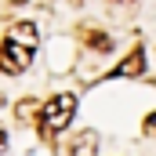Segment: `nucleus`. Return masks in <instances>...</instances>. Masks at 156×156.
Here are the masks:
<instances>
[{
	"instance_id": "nucleus-7",
	"label": "nucleus",
	"mask_w": 156,
	"mask_h": 156,
	"mask_svg": "<svg viewBox=\"0 0 156 156\" xmlns=\"http://www.w3.org/2000/svg\"><path fill=\"white\" fill-rule=\"evenodd\" d=\"M145 131H149V134L156 131V113H149V116H145Z\"/></svg>"
},
{
	"instance_id": "nucleus-1",
	"label": "nucleus",
	"mask_w": 156,
	"mask_h": 156,
	"mask_svg": "<svg viewBox=\"0 0 156 156\" xmlns=\"http://www.w3.org/2000/svg\"><path fill=\"white\" fill-rule=\"evenodd\" d=\"M37 44H40V33H37V26H33V22H15V26L7 29L4 44H0V69H4L7 76L26 73V69H29V62H33Z\"/></svg>"
},
{
	"instance_id": "nucleus-8",
	"label": "nucleus",
	"mask_w": 156,
	"mask_h": 156,
	"mask_svg": "<svg viewBox=\"0 0 156 156\" xmlns=\"http://www.w3.org/2000/svg\"><path fill=\"white\" fill-rule=\"evenodd\" d=\"M4 149H7V131L0 127V153H4Z\"/></svg>"
},
{
	"instance_id": "nucleus-4",
	"label": "nucleus",
	"mask_w": 156,
	"mask_h": 156,
	"mask_svg": "<svg viewBox=\"0 0 156 156\" xmlns=\"http://www.w3.org/2000/svg\"><path fill=\"white\" fill-rule=\"evenodd\" d=\"M138 73H145V51H142V47H134V51L120 62L113 76H138Z\"/></svg>"
},
{
	"instance_id": "nucleus-2",
	"label": "nucleus",
	"mask_w": 156,
	"mask_h": 156,
	"mask_svg": "<svg viewBox=\"0 0 156 156\" xmlns=\"http://www.w3.org/2000/svg\"><path fill=\"white\" fill-rule=\"evenodd\" d=\"M73 113H76V94H69V91L55 94V98H51V102H44V109H40V134L51 142L58 131H66V127H69Z\"/></svg>"
},
{
	"instance_id": "nucleus-9",
	"label": "nucleus",
	"mask_w": 156,
	"mask_h": 156,
	"mask_svg": "<svg viewBox=\"0 0 156 156\" xmlns=\"http://www.w3.org/2000/svg\"><path fill=\"white\" fill-rule=\"evenodd\" d=\"M113 4H131V0H113Z\"/></svg>"
},
{
	"instance_id": "nucleus-3",
	"label": "nucleus",
	"mask_w": 156,
	"mask_h": 156,
	"mask_svg": "<svg viewBox=\"0 0 156 156\" xmlns=\"http://www.w3.org/2000/svg\"><path fill=\"white\" fill-rule=\"evenodd\" d=\"M98 153V134L94 131H80L69 142V156H94Z\"/></svg>"
},
{
	"instance_id": "nucleus-5",
	"label": "nucleus",
	"mask_w": 156,
	"mask_h": 156,
	"mask_svg": "<svg viewBox=\"0 0 156 156\" xmlns=\"http://www.w3.org/2000/svg\"><path fill=\"white\" fill-rule=\"evenodd\" d=\"M83 40H87V47H91V51H98V55L113 51V40L105 37V33H98V29H83Z\"/></svg>"
},
{
	"instance_id": "nucleus-10",
	"label": "nucleus",
	"mask_w": 156,
	"mask_h": 156,
	"mask_svg": "<svg viewBox=\"0 0 156 156\" xmlns=\"http://www.w3.org/2000/svg\"><path fill=\"white\" fill-rule=\"evenodd\" d=\"M11 4H26V0H11Z\"/></svg>"
},
{
	"instance_id": "nucleus-6",
	"label": "nucleus",
	"mask_w": 156,
	"mask_h": 156,
	"mask_svg": "<svg viewBox=\"0 0 156 156\" xmlns=\"http://www.w3.org/2000/svg\"><path fill=\"white\" fill-rule=\"evenodd\" d=\"M33 113H37V102H33V98H26V102L18 105V116H22V120H29Z\"/></svg>"
}]
</instances>
